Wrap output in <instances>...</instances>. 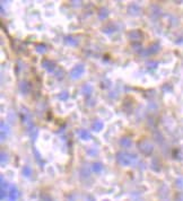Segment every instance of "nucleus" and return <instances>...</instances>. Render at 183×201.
I'll list each match as a JSON object with an SVG mask.
<instances>
[{"instance_id": "obj_7", "label": "nucleus", "mask_w": 183, "mask_h": 201, "mask_svg": "<svg viewBox=\"0 0 183 201\" xmlns=\"http://www.w3.org/2000/svg\"><path fill=\"white\" fill-rule=\"evenodd\" d=\"M42 67L47 71V72H53L55 70V62L51 61L50 59H44L42 61Z\"/></svg>"}, {"instance_id": "obj_34", "label": "nucleus", "mask_w": 183, "mask_h": 201, "mask_svg": "<svg viewBox=\"0 0 183 201\" xmlns=\"http://www.w3.org/2000/svg\"><path fill=\"white\" fill-rule=\"evenodd\" d=\"M71 4H72L74 6H80L82 2H80V1H78V2H77V1H71Z\"/></svg>"}, {"instance_id": "obj_32", "label": "nucleus", "mask_w": 183, "mask_h": 201, "mask_svg": "<svg viewBox=\"0 0 183 201\" xmlns=\"http://www.w3.org/2000/svg\"><path fill=\"white\" fill-rule=\"evenodd\" d=\"M5 195H6V191L4 189H1V192H0V199L4 200V199H5Z\"/></svg>"}, {"instance_id": "obj_33", "label": "nucleus", "mask_w": 183, "mask_h": 201, "mask_svg": "<svg viewBox=\"0 0 183 201\" xmlns=\"http://www.w3.org/2000/svg\"><path fill=\"white\" fill-rule=\"evenodd\" d=\"M175 201H183V193H179L175 198Z\"/></svg>"}, {"instance_id": "obj_1", "label": "nucleus", "mask_w": 183, "mask_h": 201, "mask_svg": "<svg viewBox=\"0 0 183 201\" xmlns=\"http://www.w3.org/2000/svg\"><path fill=\"white\" fill-rule=\"evenodd\" d=\"M117 162L122 166H131L137 162V156L127 151H118L117 153Z\"/></svg>"}, {"instance_id": "obj_3", "label": "nucleus", "mask_w": 183, "mask_h": 201, "mask_svg": "<svg viewBox=\"0 0 183 201\" xmlns=\"http://www.w3.org/2000/svg\"><path fill=\"white\" fill-rule=\"evenodd\" d=\"M84 72H85V66L80 63V65L75 66V67L71 69L70 74H69V76H70L71 79L76 80V79H79V78L83 76Z\"/></svg>"}, {"instance_id": "obj_15", "label": "nucleus", "mask_w": 183, "mask_h": 201, "mask_svg": "<svg viewBox=\"0 0 183 201\" xmlns=\"http://www.w3.org/2000/svg\"><path fill=\"white\" fill-rule=\"evenodd\" d=\"M93 93V86L89 85V84H86L82 87V94L85 95V96H89V95Z\"/></svg>"}, {"instance_id": "obj_29", "label": "nucleus", "mask_w": 183, "mask_h": 201, "mask_svg": "<svg viewBox=\"0 0 183 201\" xmlns=\"http://www.w3.org/2000/svg\"><path fill=\"white\" fill-rule=\"evenodd\" d=\"M157 66H158V62H157V61H150V62H147V67L149 69H155Z\"/></svg>"}, {"instance_id": "obj_21", "label": "nucleus", "mask_w": 183, "mask_h": 201, "mask_svg": "<svg viewBox=\"0 0 183 201\" xmlns=\"http://www.w3.org/2000/svg\"><path fill=\"white\" fill-rule=\"evenodd\" d=\"M112 32H115V26L114 24H109L105 27H103V33H106V34H111Z\"/></svg>"}, {"instance_id": "obj_28", "label": "nucleus", "mask_w": 183, "mask_h": 201, "mask_svg": "<svg viewBox=\"0 0 183 201\" xmlns=\"http://www.w3.org/2000/svg\"><path fill=\"white\" fill-rule=\"evenodd\" d=\"M175 185H176L177 189L180 190H183V178H179L175 181Z\"/></svg>"}, {"instance_id": "obj_19", "label": "nucleus", "mask_w": 183, "mask_h": 201, "mask_svg": "<svg viewBox=\"0 0 183 201\" xmlns=\"http://www.w3.org/2000/svg\"><path fill=\"white\" fill-rule=\"evenodd\" d=\"M150 166H152V168H153L154 171H156V172L160 171V160H158V158H156V157L153 158Z\"/></svg>"}, {"instance_id": "obj_25", "label": "nucleus", "mask_w": 183, "mask_h": 201, "mask_svg": "<svg viewBox=\"0 0 183 201\" xmlns=\"http://www.w3.org/2000/svg\"><path fill=\"white\" fill-rule=\"evenodd\" d=\"M0 162H1V165L5 166L8 163V155L5 151H1V157H0Z\"/></svg>"}, {"instance_id": "obj_24", "label": "nucleus", "mask_w": 183, "mask_h": 201, "mask_svg": "<svg viewBox=\"0 0 183 201\" xmlns=\"http://www.w3.org/2000/svg\"><path fill=\"white\" fill-rule=\"evenodd\" d=\"M89 170L87 167H83L82 170H80V178H89Z\"/></svg>"}, {"instance_id": "obj_23", "label": "nucleus", "mask_w": 183, "mask_h": 201, "mask_svg": "<svg viewBox=\"0 0 183 201\" xmlns=\"http://www.w3.org/2000/svg\"><path fill=\"white\" fill-rule=\"evenodd\" d=\"M22 173H23L24 176H26V178H30L31 175H32V168H31V166H24Z\"/></svg>"}, {"instance_id": "obj_10", "label": "nucleus", "mask_w": 183, "mask_h": 201, "mask_svg": "<svg viewBox=\"0 0 183 201\" xmlns=\"http://www.w3.org/2000/svg\"><path fill=\"white\" fill-rule=\"evenodd\" d=\"M128 12H129V15L131 16H138V15H140V12H141V9H140V7L136 5V4H132V5H130L128 7Z\"/></svg>"}, {"instance_id": "obj_18", "label": "nucleus", "mask_w": 183, "mask_h": 201, "mask_svg": "<svg viewBox=\"0 0 183 201\" xmlns=\"http://www.w3.org/2000/svg\"><path fill=\"white\" fill-rule=\"evenodd\" d=\"M77 132L80 137V139H83V140H89L90 139V133L87 130H78Z\"/></svg>"}, {"instance_id": "obj_4", "label": "nucleus", "mask_w": 183, "mask_h": 201, "mask_svg": "<svg viewBox=\"0 0 183 201\" xmlns=\"http://www.w3.org/2000/svg\"><path fill=\"white\" fill-rule=\"evenodd\" d=\"M128 39L132 42V44L133 43H140L142 41V39H144V35H142L141 31L133 30L128 33Z\"/></svg>"}, {"instance_id": "obj_2", "label": "nucleus", "mask_w": 183, "mask_h": 201, "mask_svg": "<svg viewBox=\"0 0 183 201\" xmlns=\"http://www.w3.org/2000/svg\"><path fill=\"white\" fill-rule=\"evenodd\" d=\"M138 148L141 151V154L146 155V156H150L154 151L153 143L148 140H140L138 142Z\"/></svg>"}, {"instance_id": "obj_17", "label": "nucleus", "mask_w": 183, "mask_h": 201, "mask_svg": "<svg viewBox=\"0 0 183 201\" xmlns=\"http://www.w3.org/2000/svg\"><path fill=\"white\" fill-rule=\"evenodd\" d=\"M103 164L102 163H100V162H95V163H93L92 164V170H93V172H95V173H101V172L103 171Z\"/></svg>"}, {"instance_id": "obj_11", "label": "nucleus", "mask_w": 183, "mask_h": 201, "mask_svg": "<svg viewBox=\"0 0 183 201\" xmlns=\"http://www.w3.org/2000/svg\"><path fill=\"white\" fill-rule=\"evenodd\" d=\"M0 127H1V141H4L7 138V136L9 135V125L5 123V121H1Z\"/></svg>"}, {"instance_id": "obj_30", "label": "nucleus", "mask_w": 183, "mask_h": 201, "mask_svg": "<svg viewBox=\"0 0 183 201\" xmlns=\"http://www.w3.org/2000/svg\"><path fill=\"white\" fill-rule=\"evenodd\" d=\"M33 153H34V155H35V159L40 163V164H42V160H41V155H40V153L36 150L35 148H33Z\"/></svg>"}, {"instance_id": "obj_14", "label": "nucleus", "mask_w": 183, "mask_h": 201, "mask_svg": "<svg viewBox=\"0 0 183 201\" xmlns=\"http://www.w3.org/2000/svg\"><path fill=\"white\" fill-rule=\"evenodd\" d=\"M27 130H28V135H30L31 139L34 141L36 138H37V135H39V130H37V128H36L35 125L33 124V125H31L30 128H27Z\"/></svg>"}, {"instance_id": "obj_35", "label": "nucleus", "mask_w": 183, "mask_h": 201, "mask_svg": "<svg viewBox=\"0 0 183 201\" xmlns=\"http://www.w3.org/2000/svg\"><path fill=\"white\" fill-rule=\"evenodd\" d=\"M105 201H107V200H105Z\"/></svg>"}, {"instance_id": "obj_9", "label": "nucleus", "mask_w": 183, "mask_h": 201, "mask_svg": "<svg viewBox=\"0 0 183 201\" xmlns=\"http://www.w3.org/2000/svg\"><path fill=\"white\" fill-rule=\"evenodd\" d=\"M31 88H32V85H31V83H28L27 80H22V82L19 83V92H20L22 94L26 95L27 93H30Z\"/></svg>"}, {"instance_id": "obj_16", "label": "nucleus", "mask_w": 183, "mask_h": 201, "mask_svg": "<svg viewBox=\"0 0 183 201\" xmlns=\"http://www.w3.org/2000/svg\"><path fill=\"white\" fill-rule=\"evenodd\" d=\"M120 145H121L123 148H129V147H131L132 141H131V139H129V138L123 137V138H121V139H120Z\"/></svg>"}, {"instance_id": "obj_13", "label": "nucleus", "mask_w": 183, "mask_h": 201, "mask_svg": "<svg viewBox=\"0 0 183 201\" xmlns=\"http://www.w3.org/2000/svg\"><path fill=\"white\" fill-rule=\"evenodd\" d=\"M103 128H104V123L101 120H96L92 124V130L95 132H100L101 130H103Z\"/></svg>"}, {"instance_id": "obj_6", "label": "nucleus", "mask_w": 183, "mask_h": 201, "mask_svg": "<svg viewBox=\"0 0 183 201\" xmlns=\"http://www.w3.org/2000/svg\"><path fill=\"white\" fill-rule=\"evenodd\" d=\"M160 51V44L158 43H153L152 45H149L147 49H144L141 51V55H150V54H155Z\"/></svg>"}, {"instance_id": "obj_26", "label": "nucleus", "mask_w": 183, "mask_h": 201, "mask_svg": "<svg viewBox=\"0 0 183 201\" xmlns=\"http://www.w3.org/2000/svg\"><path fill=\"white\" fill-rule=\"evenodd\" d=\"M59 98L61 100H67L68 98H69V93H68V92H66V90L61 92V93L59 94Z\"/></svg>"}, {"instance_id": "obj_5", "label": "nucleus", "mask_w": 183, "mask_h": 201, "mask_svg": "<svg viewBox=\"0 0 183 201\" xmlns=\"http://www.w3.org/2000/svg\"><path fill=\"white\" fill-rule=\"evenodd\" d=\"M22 122H23L27 128H30L31 125H33V122H32V114L31 112L26 109V107H23L22 109Z\"/></svg>"}, {"instance_id": "obj_31", "label": "nucleus", "mask_w": 183, "mask_h": 201, "mask_svg": "<svg viewBox=\"0 0 183 201\" xmlns=\"http://www.w3.org/2000/svg\"><path fill=\"white\" fill-rule=\"evenodd\" d=\"M41 199H42V201H52L51 197H50L49 194H43V195H41Z\"/></svg>"}, {"instance_id": "obj_20", "label": "nucleus", "mask_w": 183, "mask_h": 201, "mask_svg": "<svg viewBox=\"0 0 183 201\" xmlns=\"http://www.w3.org/2000/svg\"><path fill=\"white\" fill-rule=\"evenodd\" d=\"M97 15H98V18H100V19L104 20V19H106L107 16H109V10H107L106 8H101Z\"/></svg>"}, {"instance_id": "obj_27", "label": "nucleus", "mask_w": 183, "mask_h": 201, "mask_svg": "<svg viewBox=\"0 0 183 201\" xmlns=\"http://www.w3.org/2000/svg\"><path fill=\"white\" fill-rule=\"evenodd\" d=\"M54 75H55V78H57V79H62L63 76H65V71H63V69L60 68V69H58V71H57Z\"/></svg>"}, {"instance_id": "obj_12", "label": "nucleus", "mask_w": 183, "mask_h": 201, "mask_svg": "<svg viewBox=\"0 0 183 201\" xmlns=\"http://www.w3.org/2000/svg\"><path fill=\"white\" fill-rule=\"evenodd\" d=\"M65 42L67 45H70V47H77V45H78V39L72 35L66 36Z\"/></svg>"}, {"instance_id": "obj_8", "label": "nucleus", "mask_w": 183, "mask_h": 201, "mask_svg": "<svg viewBox=\"0 0 183 201\" xmlns=\"http://www.w3.org/2000/svg\"><path fill=\"white\" fill-rule=\"evenodd\" d=\"M8 199H9V201H17V199H18V189H17V186L14 185V184L9 186Z\"/></svg>"}, {"instance_id": "obj_22", "label": "nucleus", "mask_w": 183, "mask_h": 201, "mask_svg": "<svg viewBox=\"0 0 183 201\" xmlns=\"http://www.w3.org/2000/svg\"><path fill=\"white\" fill-rule=\"evenodd\" d=\"M35 50L37 53H45L47 52V45H44V44H37L35 47Z\"/></svg>"}]
</instances>
